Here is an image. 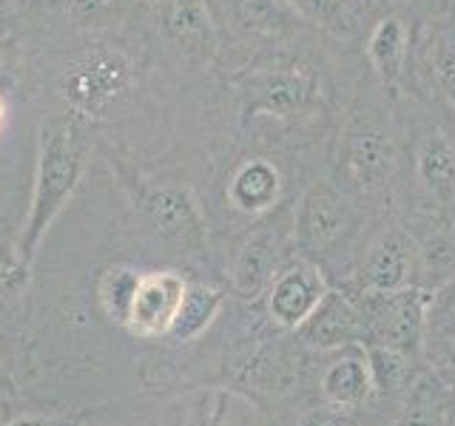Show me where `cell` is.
<instances>
[{
  "instance_id": "3",
  "label": "cell",
  "mask_w": 455,
  "mask_h": 426,
  "mask_svg": "<svg viewBox=\"0 0 455 426\" xmlns=\"http://www.w3.org/2000/svg\"><path fill=\"white\" fill-rule=\"evenodd\" d=\"M430 290L404 288L390 293H359L367 338L364 344H381L416 361L427 344V321H430Z\"/></svg>"
},
{
  "instance_id": "17",
  "label": "cell",
  "mask_w": 455,
  "mask_h": 426,
  "mask_svg": "<svg viewBox=\"0 0 455 426\" xmlns=\"http://www.w3.org/2000/svg\"><path fill=\"white\" fill-rule=\"evenodd\" d=\"M282 196V174L276 162L265 160V156H253L245 160L236 170L231 182H228V202H231L239 213H256L270 210Z\"/></svg>"
},
{
  "instance_id": "18",
  "label": "cell",
  "mask_w": 455,
  "mask_h": 426,
  "mask_svg": "<svg viewBox=\"0 0 455 426\" xmlns=\"http://www.w3.org/2000/svg\"><path fill=\"white\" fill-rule=\"evenodd\" d=\"M279 245L270 233H256L248 239L231 264V288L242 298H256L279 273Z\"/></svg>"
},
{
  "instance_id": "16",
  "label": "cell",
  "mask_w": 455,
  "mask_h": 426,
  "mask_svg": "<svg viewBox=\"0 0 455 426\" xmlns=\"http://www.w3.org/2000/svg\"><path fill=\"white\" fill-rule=\"evenodd\" d=\"M412 51V35L398 14H384L376 20L367 37V60L373 66L381 89L398 91L407 77V63Z\"/></svg>"
},
{
  "instance_id": "12",
  "label": "cell",
  "mask_w": 455,
  "mask_h": 426,
  "mask_svg": "<svg viewBox=\"0 0 455 426\" xmlns=\"http://www.w3.org/2000/svg\"><path fill=\"white\" fill-rule=\"evenodd\" d=\"M296 333L307 347L336 350L347 344H364L367 327L362 307L353 296L341 290H327L316 310L296 327Z\"/></svg>"
},
{
  "instance_id": "22",
  "label": "cell",
  "mask_w": 455,
  "mask_h": 426,
  "mask_svg": "<svg viewBox=\"0 0 455 426\" xmlns=\"http://www.w3.org/2000/svg\"><path fill=\"white\" fill-rule=\"evenodd\" d=\"M140 279H142V273H137L134 267H125V264L108 267L103 279H100V284H97L100 307H103V312L114 324H123V327L128 324Z\"/></svg>"
},
{
  "instance_id": "4",
  "label": "cell",
  "mask_w": 455,
  "mask_h": 426,
  "mask_svg": "<svg viewBox=\"0 0 455 426\" xmlns=\"http://www.w3.org/2000/svg\"><path fill=\"white\" fill-rule=\"evenodd\" d=\"M242 111L248 117H276L293 120L307 114L322 99V80L310 66H267L251 68L236 80Z\"/></svg>"
},
{
  "instance_id": "32",
  "label": "cell",
  "mask_w": 455,
  "mask_h": 426,
  "mask_svg": "<svg viewBox=\"0 0 455 426\" xmlns=\"http://www.w3.org/2000/svg\"><path fill=\"white\" fill-rule=\"evenodd\" d=\"M393 4H407V0H393Z\"/></svg>"
},
{
  "instance_id": "14",
  "label": "cell",
  "mask_w": 455,
  "mask_h": 426,
  "mask_svg": "<svg viewBox=\"0 0 455 426\" xmlns=\"http://www.w3.org/2000/svg\"><path fill=\"white\" fill-rule=\"evenodd\" d=\"M331 290L322 270L310 262L282 267L267 288V312L284 330H296Z\"/></svg>"
},
{
  "instance_id": "19",
  "label": "cell",
  "mask_w": 455,
  "mask_h": 426,
  "mask_svg": "<svg viewBox=\"0 0 455 426\" xmlns=\"http://www.w3.org/2000/svg\"><path fill=\"white\" fill-rule=\"evenodd\" d=\"M373 392V375H370L364 355H345V359L333 361L322 378L324 401L339 409L364 404Z\"/></svg>"
},
{
  "instance_id": "20",
  "label": "cell",
  "mask_w": 455,
  "mask_h": 426,
  "mask_svg": "<svg viewBox=\"0 0 455 426\" xmlns=\"http://www.w3.org/2000/svg\"><path fill=\"white\" fill-rule=\"evenodd\" d=\"M302 18L336 37H353L362 28L370 0H288Z\"/></svg>"
},
{
  "instance_id": "8",
  "label": "cell",
  "mask_w": 455,
  "mask_h": 426,
  "mask_svg": "<svg viewBox=\"0 0 455 426\" xmlns=\"http://www.w3.org/2000/svg\"><path fill=\"white\" fill-rule=\"evenodd\" d=\"M163 40L185 63L211 66L220 54V32L205 0H154Z\"/></svg>"
},
{
  "instance_id": "28",
  "label": "cell",
  "mask_w": 455,
  "mask_h": 426,
  "mask_svg": "<svg viewBox=\"0 0 455 426\" xmlns=\"http://www.w3.org/2000/svg\"><path fill=\"white\" fill-rule=\"evenodd\" d=\"M299 426H350V421L341 415V412H333V409H313L302 418Z\"/></svg>"
},
{
  "instance_id": "24",
  "label": "cell",
  "mask_w": 455,
  "mask_h": 426,
  "mask_svg": "<svg viewBox=\"0 0 455 426\" xmlns=\"http://www.w3.org/2000/svg\"><path fill=\"white\" fill-rule=\"evenodd\" d=\"M32 264L23 259L18 245H0V307L14 304L26 293Z\"/></svg>"
},
{
  "instance_id": "1",
  "label": "cell",
  "mask_w": 455,
  "mask_h": 426,
  "mask_svg": "<svg viewBox=\"0 0 455 426\" xmlns=\"http://www.w3.org/2000/svg\"><path fill=\"white\" fill-rule=\"evenodd\" d=\"M85 139L75 117H52L37 131V165L32 202H28L26 225L18 239V250L32 264L37 259L40 241L46 239L49 227L60 217L68 199L75 196L85 174Z\"/></svg>"
},
{
  "instance_id": "25",
  "label": "cell",
  "mask_w": 455,
  "mask_h": 426,
  "mask_svg": "<svg viewBox=\"0 0 455 426\" xmlns=\"http://www.w3.org/2000/svg\"><path fill=\"white\" fill-rule=\"evenodd\" d=\"M46 6L66 20L92 26V23L120 18L125 0H46Z\"/></svg>"
},
{
  "instance_id": "5",
  "label": "cell",
  "mask_w": 455,
  "mask_h": 426,
  "mask_svg": "<svg viewBox=\"0 0 455 426\" xmlns=\"http://www.w3.org/2000/svg\"><path fill=\"white\" fill-rule=\"evenodd\" d=\"M339 160L347 179L367 196L390 193L402 165V148L387 125L355 114L341 134Z\"/></svg>"
},
{
  "instance_id": "11",
  "label": "cell",
  "mask_w": 455,
  "mask_h": 426,
  "mask_svg": "<svg viewBox=\"0 0 455 426\" xmlns=\"http://www.w3.org/2000/svg\"><path fill=\"white\" fill-rule=\"evenodd\" d=\"M185 281L177 270H156V273H146L140 279V288L134 296L132 316H128V330L140 338H160L168 335L171 324H174L177 312L182 307Z\"/></svg>"
},
{
  "instance_id": "21",
  "label": "cell",
  "mask_w": 455,
  "mask_h": 426,
  "mask_svg": "<svg viewBox=\"0 0 455 426\" xmlns=\"http://www.w3.org/2000/svg\"><path fill=\"white\" fill-rule=\"evenodd\" d=\"M222 302H225V290L211 288V284H188L182 307L174 324H171L168 335L174 341H191L199 333H205L211 321L217 319V312L222 310Z\"/></svg>"
},
{
  "instance_id": "10",
  "label": "cell",
  "mask_w": 455,
  "mask_h": 426,
  "mask_svg": "<svg viewBox=\"0 0 455 426\" xmlns=\"http://www.w3.org/2000/svg\"><path fill=\"white\" fill-rule=\"evenodd\" d=\"M416 46V51H410V60L419 63L427 91L455 117V12L427 20Z\"/></svg>"
},
{
  "instance_id": "2",
  "label": "cell",
  "mask_w": 455,
  "mask_h": 426,
  "mask_svg": "<svg viewBox=\"0 0 455 426\" xmlns=\"http://www.w3.org/2000/svg\"><path fill=\"white\" fill-rule=\"evenodd\" d=\"M134 60L117 46H89L75 54L60 71L57 94L63 103L85 120L114 117L134 94Z\"/></svg>"
},
{
  "instance_id": "6",
  "label": "cell",
  "mask_w": 455,
  "mask_h": 426,
  "mask_svg": "<svg viewBox=\"0 0 455 426\" xmlns=\"http://www.w3.org/2000/svg\"><path fill=\"white\" fill-rule=\"evenodd\" d=\"M424 270V250L412 239L407 227H387L373 245L364 262L355 270V288L359 293H390L404 288H419Z\"/></svg>"
},
{
  "instance_id": "9",
  "label": "cell",
  "mask_w": 455,
  "mask_h": 426,
  "mask_svg": "<svg viewBox=\"0 0 455 426\" xmlns=\"http://www.w3.org/2000/svg\"><path fill=\"white\" fill-rule=\"evenodd\" d=\"M140 208L148 225L168 241H177L188 253H205V219L191 188L163 185L140 196Z\"/></svg>"
},
{
  "instance_id": "15",
  "label": "cell",
  "mask_w": 455,
  "mask_h": 426,
  "mask_svg": "<svg viewBox=\"0 0 455 426\" xmlns=\"http://www.w3.org/2000/svg\"><path fill=\"white\" fill-rule=\"evenodd\" d=\"M412 174H416L419 188L435 208H452L455 202V139L430 128L419 137L412 148Z\"/></svg>"
},
{
  "instance_id": "26",
  "label": "cell",
  "mask_w": 455,
  "mask_h": 426,
  "mask_svg": "<svg viewBox=\"0 0 455 426\" xmlns=\"http://www.w3.org/2000/svg\"><path fill=\"white\" fill-rule=\"evenodd\" d=\"M419 387L421 390H416L393 426H444V409H441L438 398L433 390H427V383H419Z\"/></svg>"
},
{
  "instance_id": "33",
  "label": "cell",
  "mask_w": 455,
  "mask_h": 426,
  "mask_svg": "<svg viewBox=\"0 0 455 426\" xmlns=\"http://www.w3.org/2000/svg\"><path fill=\"white\" fill-rule=\"evenodd\" d=\"M450 12H455V0H452V6H450Z\"/></svg>"
},
{
  "instance_id": "23",
  "label": "cell",
  "mask_w": 455,
  "mask_h": 426,
  "mask_svg": "<svg viewBox=\"0 0 455 426\" xmlns=\"http://www.w3.org/2000/svg\"><path fill=\"white\" fill-rule=\"evenodd\" d=\"M364 359L370 367V375H373L376 392L393 395L407 387L412 359H407V355L395 352L390 347H381V344H364Z\"/></svg>"
},
{
  "instance_id": "30",
  "label": "cell",
  "mask_w": 455,
  "mask_h": 426,
  "mask_svg": "<svg viewBox=\"0 0 455 426\" xmlns=\"http://www.w3.org/2000/svg\"><path fill=\"white\" fill-rule=\"evenodd\" d=\"M438 378L444 381V387H450L455 392V364H444L438 369Z\"/></svg>"
},
{
  "instance_id": "29",
  "label": "cell",
  "mask_w": 455,
  "mask_h": 426,
  "mask_svg": "<svg viewBox=\"0 0 455 426\" xmlns=\"http://www.w3.org/2000/svg\"><path fill=\"white\" fill-rule=\"evenodd\" d=\"M9 426H71L63 418H43V415H23L18 421H12Z\"/></svg>"
},
{
  "instance_id": "31",
  "label": "cell",
  "mask_w": 455,
  "mask_h": 426,
  "mask_svg": "<svg viewBox=\"0 0 455 426\" xmlns=\"http://www.w3.org/2000/svg\"><path fill=\"white\" fill-rule=\"evenodd\" d=\"M4 117H6V103L0 99V125H4Z\"/></svg>"
},
{
  "instance_id": "27",
  "label": "cell",
  "mask_w": 455,
  "mask_h": 426,
  "mask_svg": "<svg viewBox=\"0 0 455 426\" xmlns=\"http://www.w3.org/2000/svg\"><path fill=\"white\" fill-rule=\"evenodd\" d=\"M441 296L444 298L433 296L430 312H438V316H433V319H441V321H435V327H447V333L455 338V276L447 284V293H441ZM450 364H455V359Z\"/></svg>"
},
{
  "instance_id": "7",
  "label": "cell",
  "mask_w": 455,
  "mask_h": 426,
  "mask_svg": "<svg viewBox=\"0 0 455 426\" xmlns=\"http://www.w3.org/2000/svg\"><path fill=\"white\" fill-rule=\"evenodd\" d=\"M355 222L353 202L341 193L336 185L316 179L305 191L302 202L296 208L293 236L296 245L305 253H327L339 245Z\"/></svg>"
},
{
  "instance_id": "13",
  "label": "cell",
  "mask_w": 455,
  "mask_h": 426,
  "mask_svg": "<svg viewBox=\"0 0 455 426\" xmlns=\"http://www.w3.org/2000/svg\"><path fill=\"white\" fill-rule=\"evenodd\" d=\"M228 26L242 40L282 43L310 28L288 0H220Z\"/></svg>"
}]
</instances>
